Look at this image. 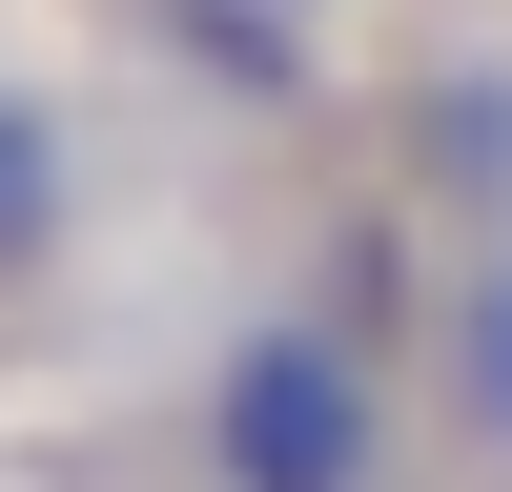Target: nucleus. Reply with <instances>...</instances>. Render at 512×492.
Here are the masks:
<instances>
[{"instance_id":"7ed1b4c3","label":"nucleus","mask_w":512,"mask_h":492,"mask_svg":"<svg viewBox=\"0 0 512 492\" xmlns=\"http://www.w3.org/2000/svg\"><path fill=\"white\" fill-rule=\"evenodd\" d=\"M410 410H431L451 472L512 492V246H431V287H410Z\"/></svg>"},{"instance_id":"20e7f679","label":"nucleus","mask_w":512,"mask_h":492,"mask_svg":"<svg viewBox=\"0 0 512 492\" xmlns=\"http://www.w3.org/2000/svg\"><path fill=\"white\" fill-rule=\"evenodd\" d=\"M62 246H82V123L41 103L21 62H0V308H21V287L62 267Z\"/></svg>"},{"instance_id":"f257e3e1","label":"nucleus","mask_w":512,"mask_h":492,"mask_svg":"<svg viewBox=\"0 0 512 492\" xmlns=\"http://www.w3.org/2000/svg\"><path fill=\"white\" fill-rule=\"evenodd\" d=\"M410 472V390L369 349V308L267 287V308L205 328L185 369V492H390Z\"/></svg>"},{"instance_id":"f03ea898","label":"nucleus","mask_w":512,"mask_h":492,"mask_svg":"<svg viewBox=\"0 0 512 492\" xmlns=\"http://www.w3.org/2000/svg\"><path fill=\"white\" fill-rule=\"evenodd\" d=\"M390 205L431 246H512V41H431L390 103Z\"/></svg>"},{"instance_id":"39448f33","label":"nucleus","mask_w":512,"mask_h":492,"mask_svg":"<svg viewBox=\"0 0 512 492\" xmlns=\"http://www.w3.org/2000/svg\"><path fill=\"white\" fill-rule=\"evenodd\" d=\"M287 21H328V0H287Z\"/></svg>"}]
</instances>
